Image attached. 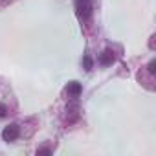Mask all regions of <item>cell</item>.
<instances>
[{
	"mask_svg": "<svg viewBox=\"0 0 156 156\" xmlns=\"http://www.w3.org/2000/svg\"><path fill=\"white\" fill-rule=\"evenodd\" d=\"M19 136H20V129H19L17 123H11L2 130V140L4 141H15Z\"/></svg>",
	"mask_w": 156,
	"mask_h": 156,
	"instance_id": "obj_2",
	"label": "cell"
},
{
	"mask_svg": "<svg viewBox=\"0 0 156 156\" xmlns=\"http://www.w3.org/2000/svg\"><path fill=\"white\" fill-rule=\"evenodd\" d=\"M64 94H66L68 98H72V99L79 98V94H81V85L77 83V81L68 83V85H66V88H64Z\"/></svg>",
	"mask_w": 156,
	"mask_h": 156,
	"instance_id": "obj_3",
	"label": "cell"
},
{
	"mask_svg": "<svg viewBox=\"0 0 156 156\" xmlns=\"http://www.w3.org/2000/svg\"><path fill=\"white\" fill-rule=\"evenodd\" d=\"M92 0H75V13L81 20H88L92 17Z\"/></svg>",
	"mask_w": 156,
	"mask_h": 156,
	"instance_id": "obj_1",
	"label": "cell"
},
{
	"mask_svg": "<svg viewBox=\"0 0 156 156\" xmlns=\"http://www.w3.org/2000/svg\"><path fill=\"white\" fill-rule=\"evenodd\" d=\"M114 61H116V55H114L112 50H103V51H101V55H99V64L108 66V64H112Z\"/></svg>",
	"mask_w": 156,
	"mask_h": 156,
	"instance_id": "obj_4",
	"label": "cell"
},
{
	"mask_svg": "<svg viewBox=\"0 0 156 156\" xmlns=\"http://www.w3.org/2000/svg\"><path fill=\"white\" fill-rule=\"evenodd\" d=\"M50 152H51L50 149H39L37 151V154H50Z\"/></svg>",
	"mask_w": 156,
	"mask_h": 156,
	"instance_id": "obj_8",
	"label": "cell"
},
{
	"mask_svg": "<svg viewBox=\"0 0 156 156\" xmlns=\"http://www.w3.org/2000/svg\"><path fill=\"white\" fill-rule=\"evenodd\" d=\"M85 66H87V70L92 68V61H90V57H85Z\"/></svg>",
	"mask_w": 156,
	"mask_h": 156,
	"instance_id": "obj_6",
	"label": "cell"
},
{
	"mask_svg": "<svg viewBox=\"0 0 156 156\" xmlns=\"http://www.w3.org/2000/svg\"><path fill=\"white\" fill-rule=\"evenodd\" d=\"M154 66H156V62H154V61H151V62H149V66H147L151 73H154Z\"/></svg>",
	"mask_w": 156,
	"mask_h": 156,
	"instance_id": "obj_7",
	"label": "cell"
},
{
	"mask_svg": "<svg viewBox=\"0 0 156 156\" xmlns=\"http://www.w3.org/2000/svg\"><path fill=\"white\" fill-rule=\"evenodd\" d=\"M8 114V107L6 105H2V103H0V118H4Z\"/></svg>",
	"mask_w": 156,
	"mask_h": 156,
	"instance_id": "obj_5",
	"label": "cell"
}]
</instances>
